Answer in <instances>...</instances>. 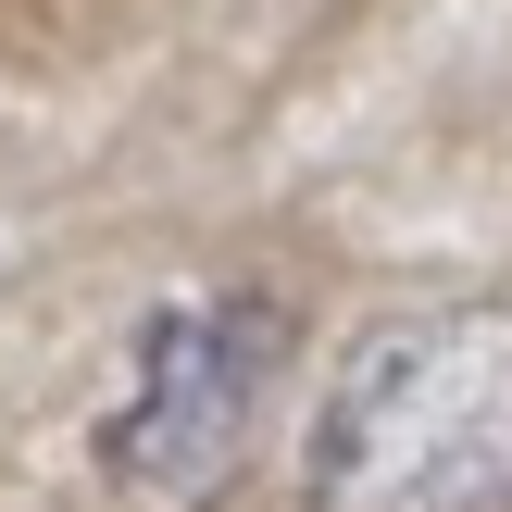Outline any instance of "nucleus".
<instances>
[{
	"instance_id": "1",
	"label": "nucleus",
	"mask_w": 512,
	"mask_h": 512,
	"mask_svg": "<svg viewBox=\"0 0 512 512\" xmlns=\"http://www.w3.org/2000/svg\"><path fill=\"white\" fill-rule=\"evenodd\" d=\"M300 475L313 512H512V300H438L350 338Z\"/></svg>"
},
{
	"instance_id": "2",
	"label": "nucleus",
	"mask_w": 512,
	"mask_h": 512,
	"mask_svg": "<svg viewBox=\"0 0 512 512\" xmlns=\"http://www.w3.org/2000/svg\"><path fill=\"white\" fill-rule=\"evenodd\" d=\"M275 375H288V313L275 300L213 288V300L150 313L138 350H125L113 413H100V475L138 500H213L250 463V425H263Z\"/></svg>"
}]
</instances>
